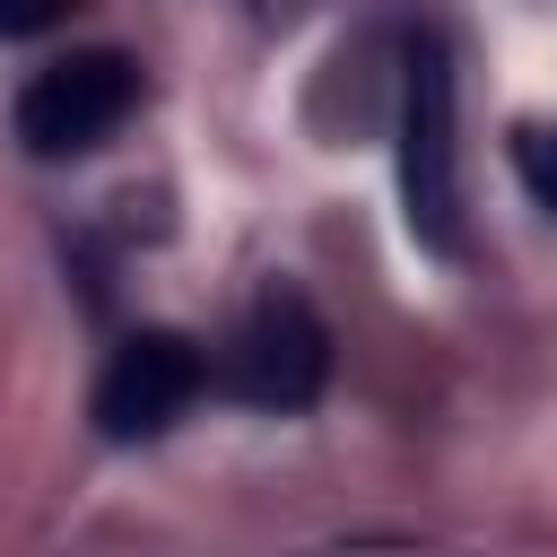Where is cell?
I'll use <instances>...</instances> for the list:
<instances>
[{
    "mask_svg": "<svg viewBox=\"0 0 557 557\" xmlns=\"http://www.w3.org/2000/svg\"><path fill=\"white\" fill-rule=\"evenodd\" d=\"M400 218L426 252H461V148H453V52L435 26L400 52Z\"/></svg>",
    "mask_w": 557,
    "mask_h": 557,
    "instance_id": "1",
    "label": "cell"
},
{
    "mask_svg": "<svg viewBox=\"0 0 557 557\" xmlns=\"http://www.w3.org/2000/svg\"><path fill=\"white\" fill-rule=\"evenodd\" d=\"M139 61L131 52H113V44H87V52H61V61H44L26 87H17V148L26 157H44V165H70V157H87V148H104L131 113H139Z\"/></svg>",
    "mask_w": 557,
    "mask_h": 557,
    "instance_id": "2",
    "label": "cell"
},
{
    "mask_svg": "<svg viewBox=\"0 0 557 557\" xmlns=\"http://www.w3.org/2000/svg\"><path fill=\"white\" fill-rule=\"evenodd\" d=\"M226 383H235V400L278 409V418L287 409H313L322 383H331V331H322V313L296 287H261L252 313H244V331H235Z\"/></svg>",
    "mask_w": 557,
    "mask_h": 557,
    "instance_id": "3",
    "label": "cell"
},
{
    "mask_svg": "<svg viewBox=\"0 0 557 557\" xmlns=\"http://www.w3.org/2000/svg\"><path fill=\"white\" fill-rule=\"evenodd\" d=\"M200 383H209L200 339L148 322V331H131V339H113V357H104V374H96V435L148 444V435H165V426L200 400Z\"/></svg>",
    "mask_w": 557,
    "mask_h": 557,
    "instance_id": "4",
    "label": "cell"
},
{
    "mask_svg": "<svg viewBox=\"0 0 557 557\" xmlns=\"http://www.w3.org/2000/svg\"><path fill=\"white\" fill-rule=\"evenodd\" d=\"M513 174H522V191L557 218V122H522V131H513Z\"/></svg>",
    "mask_w": 557,
    "mask_h": 557,
    "instance_id": "5",
    "label": "cell"
},
{
    "mask_svg": "<svg viewBox=\"0 0 557 557\" xmlns=\"http://www.w3.org/2000/svg\"><path fill=\"white\" fill-rule=\"evenodd\" d=\"M70 0H0V35H44Z\"/></svg>",
    "mask_w": 557,
    "mask_h": 557,
    "instance_id": "6",
    "label": "cell"
},
{
    "mask_svg": "<svg viewBox=\"0 0 557 557\" xmlns=\"http://www.w3.org/2000/svg\"><path fill=\"white\" fill-rule=\"evenodd\" d=\"M287 9H305V0H261V17H287Z\"/></svg>",
    "mask_w": 557,
    "mask_h": 557,
    "instance_id": "7",
    "label": "cell"
}]
</instances>
